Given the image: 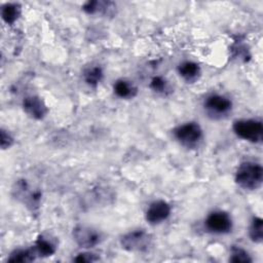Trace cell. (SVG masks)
I'll return each instance as SVG.
<instances>
[{
	"label": "cell",
	"mask_w": 263,
	"mask_h": 263,
	"mask_svg": "<svg viewBox=\"0 0 263 263\" xmlns=\"http://www.w3.org/2000/svg\"><path fill=\"white\" fill-rule=\"evenodd\" d=\"M236 184L246 190H256L263 182V167L259 162L247 160L241 162L235 173Z\"/></svg>",
	"instance_id": "6da1fadb"
},
{
	"label": "cell",
	"mask_w": 263,
	"mask_h": 263,
	"mask_svg": "<svg viewBox=\"0 0 263 263\" xmlns=\"http://www.w3.org/2000/svg\"><path fill=\"white\" fill-rule=\"evenodd\" d=\"M234 134L248 142L258 144L263 140V124L258 119H238L232 124Z\"/></svg>",
	"instance_id": "7a4b0ae2"
},
{
	"label": "cell",
	"mask_w": 263,
	"mask_h": 263,
	"mask_svg": "<svg viewBox=\"0 0 263 263\" xmlns=\"http://www.w3.org/2000/svg\"><path fill=\"white\" fill-rule=\"evenodd\" d=\"M176 140L186 148H196L203 137L202 128L197 122H186L174 129Z\"/></svg>",
	"instance_id": "3957f363"
},
{
	"label": "cell",
	"mask_w": 263,
	"mask_h": 263,
	"mask_svg": "<svg viewBox=\"0 0 263 263\" xmlns=\"http://www.w3.org/2000/svg\"><path fill=\"white\" fill-rule=\"evenodd\" d=\"M122 249L128 252H147L152 245V236L145 230H133L120 238Z\"/></svg>",
	"instance_id": "277c9868"
},
{
	"label": "cell",
	"mask_w": 263,
	"mask_h": 263,
	"mask_svg": "<svg viewBox=\"0 0 263 263\" xmlns=\"http://www.w3.org/2000/svg\"><path fill=\"white\" fill-rule=\"evenodd\" d=\"M203 107L205 112L213 118H222L230 113L232 109V102L226 96L213 93L206 97Z\"/></svg>",
	"instance_id": "5b68a950"
},
{
	"label": "cell",
	"mask_w": 263,
	"mask_h": 263,
	"mask_svg": "<svg viewBox=\"0 0 263 263\" xmlns=\"http://www.w3.org/2000/svg\"><path fill=\"white\" fill-rule=\"evenodd\" d=\"M205 228L216 234H226L232 229V219L224 211H214L204 220Z\"/></svg>",
	"instance_id": "8992f818"
},
{
	"label": "cell",
	"mask_w": 263,
	"mask_h": 263,
	"mask_svg": "<svg viewBox=\"0 0 263 263\" xmlns=\"http://www.w3.org/2000/svg\"><path fill=\"white\" fill-rule=\"evenodd\" d=\"M72 234L76 243L84 249L96 247L102 239V235L97 229L86 225H77L73 229Z\"/></svg>",
	"instance_id": "52a82bcc"
},
{
	"label": "cell",
	"mask_w": 263,
	"mask_h": 263,
	"mask_svg": "<svg viewBox=\"0 0 263 263\" xmlns=\"http://www.w3.org/2000/svg\"><path fill=\"white\" fill-rule=\"evenodd\" d=\"M171 211V205L166 201L155 200L149 204L145 213L146 221L152 225L159 224L170 217Z\"/></svg>",
	"instance_id": "ba28073f"
},
{
	"label": "cell",
	"mask_w": 263,
	"mask_h": 263,
	"mask_svg": "<svg viewBox=\"0 0 263 263\" xmlns=\"http://www.w3.org/2000/svg\"><path fill=\"white\" fill-rule=\"evenodd\" d=\"M23 109L27 115L36 120L43 119L48 112L44 101L38 96H28L24 98Z\"/></svg>",
	"instance_id": "9c48e42d"
},
{
	"label": "cell",
	"mask_w": 263,
	"mask_h": 263,
	"mask_svg": "<svg viewBox=\"0 0 263 263\" xmlns=\"http://www.w3.org/2000/svg\"><path fill=\"white\" fill-rule=\"evenodd\" d=\"M178 74L182 77L186 82L192 83L195 82L201 73L200 66L192 61H184L178 65Z\"/></svg>",
	"instance_id": "30bf717a"
},
{
	"label": "cell",
	"mask_w": 263,
	"mask_h": 263,
	"mask_svg": "<svg viewBox=\"0 0 263 263\" xmlns=\"http://www.w3.org/2000/svg\"><path fill=\"white\" fill-rule=\"evenodd\" d=\"M116 5L111 1H98V0H91L87 1L83 4L82 10L86 12L87 14H111L115 10Z\"/></svg>",
	"instance_id": "8fae6325"
},
{
	"label": "cell",
	"mask_w": 263,
	"mask_h": 263,
	"mask_svg": "<svg viewBox=\"0 0 263 263\" xmlns=\"http://www.w3.org/2000/svg\"><path fill=\"white\" fill-rule=\"evenodd\" d=\"M113 91L118 98L128 100L137 96L138 88L132 81L127 79H118L113 84Z\"/></svg>",
	"instance_id": "7c38bea8"
},
{
	"label": "cell",
	"mask_w": 263,
	"mask_h": 263,
	"mask_svg": "<svg viewBox=\"0 0 263 263\" xmlns=\"http://www.w3.org/2000/svg\"><path fill=\"white\" fill-rule=\"evenodd\" d=\"M37 257H49L55 253V243L48 237L40 234L33 247Z\"/></svg>",
	"instance_id": "4fadbf2b"
},
{
	"label": "cell",
	"mask_w": 263,
	"mask_h": 263,
	"mask_svg": "<svg viewBox=\"0 0 263 263\" xmlns=\"http://www.w3.org/2000/svg\"><path fill=\"white\" fill-rule=\"evenodd\" d=\"M22 13V7L18 3H5L1 8V17L7 25L14 24Z\"/></svg>",
	"instance_id": "5bb4252c"
},
{
	"label": "cell",
	"mask_w": 263,
	"mask_h": 263,
	"mask_svg": "<svg viewBox=\"0 0 263 263\" xmlns=\"http://www.w3.org/2000/svg\"><path fill=\"white\" fill-rule=\"evenodd\" d=\"M103 69L100 66H91L84 70L83 79L90 87H97L103 78Z\"/></svg>",
	"instance_id": "9a60e30c"
},
{
	"label": "cell",
	"mask_w": 263,
	"mask_h": 263,
	"mask_svg": "<svg viewBox=\"0 0 263 263\" xmlns=\"http://www.w3.org/2000/svg\"><path fill=\"white\" fill-rule=\"evenodd\" d=\"M37 255L34 249H17L10 253L9 257L7 258L8 262H32L36 259Z\"/></svg>",
	"instance_id": "2e32d148"
},
{
	"label": "cell",
	"mask_w": 263,
	"mask_h": 263,
	"mask_svg": "<svg viewBox=\"0 0 263 263\" xmlns=\"http://www.w3.org/2000/svg\"><path fill=\"white\" fill-rule=\"evenodd\" d=\"M249 235L252 241L256 243H261L263 240V220L260 217H254L252 219Z\"/></svg>",
	"instance_id": "e0dca14e"
},
{
	"label": "cell",
	"mask_w": 263,
	"mask_h": 263,
	"mask_svg": "<svg viewBox=\"0 0 263 263\" xmlns=\"http://www.w3.org/2000/svg\"><path fill=\"white\" fill-rule=\"evenodd\" d=\"M229 261L233 263H251L252 258L249 255V253L242 248L237 246H232L230 250Z\"/></svg>",
	"instance_id": "ac0fdd59"
},
{
	"label": "cell",
	"mask_w": 263,
	"mask_h": 263,
	"mask_svg": "<svg viewBox=\"0 0 263 263\" xmlns=\"http://www.w3.org/2000/svg\"><path fill=\"white\" fill-rule=\"evenodd\" d=\"M149 86L154 92L160 93V95H165L170 89L168 83L162 76H154L151 79Z\"/></svg>",
	"instance_id": "d6986e66"
},
{
	"label": "cell",
	"mask_w": 263,
	"mask_h": 263,
	"mask_svg": "<svg viewBox=\"0 0 263 263\" xmlns=\"http://www.w3.org/2000/svg\"><path fill=\"white\" fill-rule=\"evenodd\" d=\"M99 260H100V257L97 254L90 253V252L79 253L73 258V261L78 262V263H91V262H96Z\"/></svg>",
	"instance_id": "ffe728a7"
},
{
	"label": "cell",
	"mask_w": 263,
	"mask_h": 263,
	"mask_svg": "<svg viewBox=\"0 0 263 263\" xmlns=\"http://www.w3.org/2000/svg\"><path fill=\"white\" fill-rule=\"evenodd\" d=\"M13 144V138L11 137V135L6 132L5 129H1V140H0V145H1V148L3 150L5 149H8L9 147H11V145Z\"/></svg>",
	"instance_id": "44dd1931"
}]
</instances>
